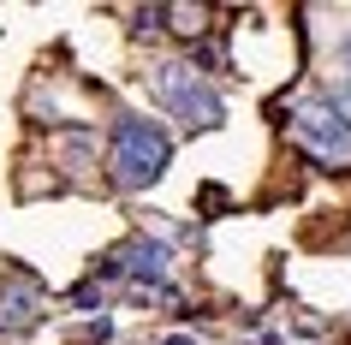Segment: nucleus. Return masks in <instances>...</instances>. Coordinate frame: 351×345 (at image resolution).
<instances>
[{
    "mask_svg": "<svg viewBox=\"0 0 351 345\" xmlns=\"http://www.w3.org/2000/svg\"><path fill=\"white\" fill-rule=\"evenodd\" d=\"M167 161H173V137H167L155 119L125 113V119L113 126V143H108V185L113 191H125V197L149 191V185L167 173Z\"/></svg>",
    "mask_w": 351,
    "mask_h": 345,
    "instance_id": "1",
    "label": "nucleus"
},
{
    "mask_svg": "<svg viewBox=\"0 0 351 345\" xmlns=\"http://www.w3.org/2000/svg\"><path fill=\"white\" fill-rule=\"evenodd\" d=\"M36 322H42V280L12 268L0 286V333H30Z\"/></svg>",
    "mask_w": 351,
    "mask_h": 345,
    "instance_id": "5",
    "label": "nucleus"
},
{
    "mask_svg": "<svg viewBox=\"0 0 351 345\" xmlns=\"http://www.w3.org/2000/svg\"><path fill=\"white\" fill-rule=\"evenodd\" d=\"M101 280H125L137 292H167V280H173V250L155 233H137V238H125V244H113L101 256Z\"/></svg>",
    "mask_w": 351,
    "mask_h": 345,
    "instance_id": "4",
    "label": "nucleus"
},
{
    "mask_svg": "<svg viewBox=\"0 0 351 345\" xmlns=\"http://www.w3.org/2000/svg\"><path fill=\"white\" fill-rule=\"evenodd\" d=\"M149 90H155V102H161L185 131L226 126V102L215 95L208 72H203V66H191V60H161V66L149 72Z\"/></svg>",
    "mask_w": 351,
    "mask_h": 345,
    "instance_id": "2",
    "label": "nucleus"
},
{
    "mask_svg": "<svg viewBox=\"0 0 351 345\" xmlns=\"http://www.w3.org/2000/svg\"><path fill=\"white\" fill-rule=\"evenodd\" d=\"M72 304H77V309H95V304H101V286H77Z\"/></svg>",
    "mask_w": 351,
    "mask_h": 345,
    "instance_id": "7",
    "label": "nucleus"
},
{
    "mask_svg": "<svg viewBox=\"0 0 351 345\" xmlns=\"http://www.w3.org/2000/svg\"><path fill=\"white\" fill-rule=\"evenodd\" d=\"M286 131H292V143L304 149L315 167L351 173V126L322 102V95H304V102L292 108V119H286Z\"/></svg>",
    "mask_w": 351,
    "mask_h": 345,
    "instance_id": "3",
    "label": "nucleus"
},
{
    "mask_svg": "<svg viewBox=\"0 0 351 345\" xmlns=\"http://www.w3.org/2000/svg\"><path fill=\"white\" fill-rule=\"evenodd\" d=\"M161 19H173V36H203L208 30V6H161Z\"/></svg>",
    "mask_w": 351,
    "mask_h": 345,
    "instance_id": "6",
    "label": "nucleus"
},
{
    "mask_svg": "<svg viewBox=\"0 0 351 345\" xmlns=\"http://www.w3.org/2000/svg\"><path fill=\"white\" fill-rule=\"evenodd\" d=\"M161 345H197V340H191V333H167Z\"/></svg>",
    "mask_w": 351,
    "mask_h": 345,
    "instance_id": "9",
    "label": "nucleus"
},
{
    "mask_svg": "<svg viewBox=\"0 0 351 345\" xmlns=\"http://www.w3.org/2000/svg\"><path fill=\"white\" fill-rule=\"evenodd\" d=\"M197 202H203V209H221L226 191H221V185H203V191H197Z\"/></svg>",
    "mask_w": 351,
    "mask_h": 345,
    "instance_id": "8",
    "label": "nucleus"
}]
</instances>
